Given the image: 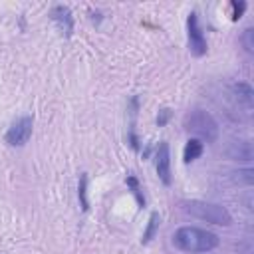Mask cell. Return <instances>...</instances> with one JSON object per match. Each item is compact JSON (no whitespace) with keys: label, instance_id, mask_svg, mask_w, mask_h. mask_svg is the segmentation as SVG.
<instances>
[{"label":"cell","instance_id":"obj_1","mask_svg":"<svg viewBox=\"0 0 254 254\" xmlns=\"http://www.w3.org/2000/svg\"><path fill=\"white\" fill-rule=\"evenodd\" d=\"M218 236L214 232L196 228V226H181L179 230H175L173 234V244L175 248L189 252V254H196V252H210L218 246Z\"/></svg>","mask_w":254,"mask_h":254},{"label":"cell","instance_id":"obj_2","mask_svg":"<svg viewBox=\"0 0 254 254\" xmlns=\"http://www.w3.org/2000/svg\"><path fill=\"white\" fill-rule=\"evenodd\" d=\"M183 208L187 214L210 222V224H218V226H230L232 224V216L228 212L226 206L222 204H214V202H206V200H187L183 202Z\"/></svg>","mask_w":254,"mask_h":254},{"label":"cell","instance_id":"obj_3","mask_svg":"<svg viewBox=\"0 0 254 254\" xmlns=\"http://www.w3.org/2000/svg\"><path fill=\"white\" fill-rule=\"evenodd\" d=\"M183 125H185V129L189 133H192V135H196V137H200V139H204L208 143H214L218 139V131H220L218 129V123L204 109H192V111H189L185 115V119H183Z\"/></svg>","mask_w":254,"mask_h":254},{"label":"cell","instance_id":"obj_4","mask_svg":"<svg viewBox=\"0 0 254 254\" xmlns=\"http://www.w3.org/2000/svg\"><path fill=\"white\" fill-rule=\"evenodd\" d=\"M32 127H34V119L30 115H24L20 119H16L10 129L6 131V143L12 147H22L30 141L32 137Z\"/></svg>","mask_w":254,"mask_h":254},{"label":"cell","instance_id":"obj_5","mask_svg":"<svg viewBox=\"0 0 254 254\" xmlns=\"http://www.w3.org/2000/svg\"><path fill=\"white\" fill-rule=\"evenodd\" d=\"M187 28H189V50L192 56L200 58L206 54V40L198 28V18L194 12L189 14V20H187Z\"/></svg>","mask_w":254,"mask_h":254},{"label":"cell","instance_id":"obj_6","mask_svg":"<svg viewBox=\"0 0 254 254\" xmlns=\"http://www.w3.org/2000/svg\"><path fill=\"white\" fill-rule=\"evenodd\" d=\"M155 169H157V175L163 181V185L169 187L173 183V177H171V149H169V143L167 141H161L159 147H157V153H155Z\"/></svg>","mask_w":254,"mask_h":254},{"label":"cell","instance_id":"obj_7","mask_svg":"<svg viewBox=\"0 0 254 254\" xmlns=\"http://www.w3.org/2000/svg\"><path fill=\"white\" fill-rule=\"evenodd\" d=\"M224 155L232 161H252L254 149H252V143L248 139H232L226 145Z\"/></svg>","mask_w":254,"mask_h":254},{"label":"cell","instance_id":"obj_8","mask_svg":"<svg viewBox=\"0 0 254 254\" xmlns=\"http://www.w3.org/2000/svg\"><path fill=\"white\" fill-rule=\"evenodd\" d=\"M50 18L58 24L60 32H62L65 38L71 36V32H73V16H71V10H69L67 6H64V4L54 6L52 12H50Z\"/></svg>","mask_w":254,"mask_h":254},{"label":"cell","instance_id":"obj_9","mask_svg":"<svg viewBox=\"0 0 254 254\" xmlns=\"http://www.w3.org/2000/svg\"><path fill=\"white\" fill-rule=\"evenodd\" d=\"M232 93H234V97L238 99V103H242V105H246V107H250L252 101H254V91H252V87H250L248 83H244V81L234 83V85H232Z\"/></svg>","mask_w":254,"mask_h":254},{"label":"cell","instance_id":"obj_10","mask_svg":"<svg viewBox=\"0 0 254 254\" xmlns=\"http://www.w3.org/2000/svg\"><path fill=\"white\" fill-rule=\"evenodd\" d=\"M202 149H204V145H202L200 139H189L187 145H185V151H183V159H185V163H192V161H196V159L202 155Z\"/></svg>","mask_w":254,"mask_h":254},{"label":"cell","instance_id":"obj_11","mask_svg":"<svg viewBox=\"0 0 254 254\" xmlns=\"http://www.w3.org/2000/svg\"><path fill=\"white\" fill-rule=\"evenodd\" d=\"M77 198H79V206L83 212L89 210V200H87V173L79 175V185H77Z\"/></svg>","mask_w":254,"mask_h":254},{"label":"cell","instance_id":"obj_12","mask_svg":"<svg viewBox=\"0 0 254 254\" xmlns=\"http://www.w3.org/2000/svg\"><path fill=\"white\" fill-rule=\"evenodd\" d=\"M232 181H234L236 185L252 187V183H254V171H252L250 167H246V169H238V171L232 173Z\"/></svg>","mask_w":254,"mask_h":254},{"label":"cell","instance_id":"obj_13","mask_svg":"<svg viewBox=\"0 0 254 254\" xmlns=\"http://www.w3.org/2000/svg\"><path fill=\"white\" fill-rule=\"evenodd\" d=\"M159 222H161L159 212H153V214L149 216V224H147V228H145V232H143V238H141V242H143V244H147V242H151V240H153V236L157 234Z\"/></svg>","mask_w":254,"mask_h":254},{"label":"cell","instance_id":"obj_14","mask_svg":"<svg viewBox=\"0 0 254 254\" xmlns=\"http://www.w3.org/2000/svg\"><path fill=\"white\" fill-rule=\"evenodd\" d=\"M240 44L246 54H254V28H246L240 34Z\"/></svg>","mask_w":254,"mask_h":254},{"label":"cell","instance_id":"obj_15","mask_svg":"<svg viewBox=\"0 0 254 254\" xmlns=\"http://www.w3.org/2000/svg\"><path fill=\"white\" fill-rule=\"evenodd\" d=\"M127 185L131 187V190H133V194H135V198H137V202H139V208H143V206H145V196L141 194L139 181H137L133 175H129V177H127Z\"/></svg>","mask_w":254,"mask_h":254},{"label":"cell","instance_id":"obj_16","mask_svg":"<svg viewBox=\"0 0 254 254\" xmlns=\"http://www.w3.org/2000/svg\"><path fill=\"white\" fill-rule=\"evenodd\" d=\"M230 6H232V20H238L246 10V2H232Z\"/></svg>","mask_w":254,"mask_h":254},{"label":"cell","instance_id":"obj_17","mask_svg":"<svg viewBox=\"0 0 254 254\" xmlns=\"http://www.w3.org/2000/svg\"><path fill=\"white\" fill-rule=\"evenodd\" d=\"M169 117H171V109H161L159 111V115H157V123H159V127H163L167 121H169Z\"/></svg>","mask_w":254,"mask_h":254}]
</instances>
